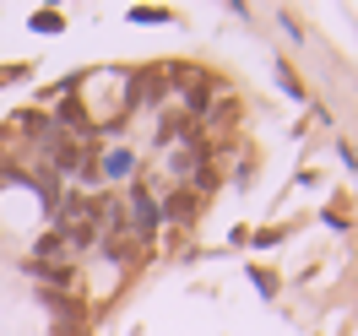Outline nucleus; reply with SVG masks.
Returning <instances> with one entry per match:
<instances>
[{
  "instance_id": "f257e3e1",
  "label": "nucleus",
  "mask_w": 358,
  "mask_h": 336,
  "mask_svg": "<svg viewBox=\"0 0 358 336\" xmlns=\"http://www.w3.org/2000/svg\"><path fill=\"white\" fill-rule=\"evenodd\" d=\"M163 212H169V217H179V223H185V217L196 212V196H190V190H179V196H169V206H163Z\"/></svg>"
},
{
  "instance_id": "f03ea898",
  "label": "nucleus",
  "mask_w": 358,
  "mask_h": 336,
  "mask_svg": "<svg viewBox=\"0 0 358 336\" xmlns=\"http://www.w3.org/2000/svg\"><path fill=\"white\" fill-rule=\"evenodd\" d=\"M103 168H109V174H131L136 157H131V152H109V157H103Z\"/></svg>"
}]
</instances>
